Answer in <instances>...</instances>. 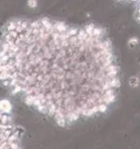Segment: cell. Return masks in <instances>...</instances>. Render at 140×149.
Returning a JSON list of instances; mask_svg holds the SVG:
<instances>
[{
    "mask_svg": "<svg viewBox=\"0 0 140 149\" xmlns=\"http://www.w3.org/2000/svg\"><path fill=\"white\" fill-rule=\"evenodd\" d=\"M0 81L60 126L105 113L120 87L119 67L104 29L48 19L6 26Z\"/></svg>",
    "mask_w": 140,
    "mask_h": 149,
    "instance_id": "cell-1",
    "label": "cell"
},
{
    "mask_svg": "<svg viewBox=\"0 0 140 149\" xmlns=\"http://www.w3.org/2000/svg\"><path fill=\"white\" fill-rule=\"evenodd\" d=\"M0 149H22L20 129L9 112L0 109Z\"/></svg>",
    "mask_w": 140,
    "mask_h": 149,
    "instance_id": "cell-2",
    "label": "cell"
}]
</instances>
